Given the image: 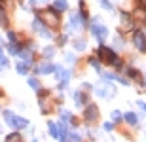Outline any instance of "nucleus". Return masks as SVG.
Returning <instances> with one entry per match:
<instances>
[{"label": "nucleus", "instance_id": "f257e3e1", "mask_svg": "<svg viewBox=\"0 0 146 142\" xmlns=\"http://www.w3.org/2000/svg\"><path fill=\"white\" fill-rule=\"evenodd\" d=\"M40 21H44L49 28H57L59 27V15H57V11H51V10L40 11Z\"/></svg>", "mask_w": 146, "mask_h": 142}, {"label": "nucleus", "instance_id": "f03ea898", "mask_svg": "<svg viewBox=\"0 0 146 142\" xmlns=\"http://www.w3.org/2000/svg\"><path fill=\"white\" fill-rule=\"evenodd\" d=\"M4 118H6V121H8V125L13 127V129H23V127L29 125L27 120H23V118L15 116L13 112H4Z\"/></svg>", "mask_w": 146, "mask_h": 142}, {"label": "nucleus", "instance_id": "7ed1b4c3", "mask_svg": "<svg viewBox=\"0 0 146 142\" xmlns=\"http://www.w3.org/2000/svg\"><path fill=\"white\" fill-rule=\"evenodd\" d=\"M99 59L103 61V63H106V65H114L116 63V53H114L110 48H104V46H101L99 48Z\"/></svg>", "mask_w": 146, "mask_h": 142}, {"label": "nucleus", "instance_id": "20e7f679", "mask_svg": "<svg viewBox=\"0 0 146 142\" xmlns=\"http://www.w3.org/2000/svg\"><path fill=\"white\" fill-rule=\"evenodd\" d=\"M91 32L97 36L99 42L106 40V36H108V30H106V27H104V25H99L97 21H93V25H91Z\"/></svg>", "mask_w": 146, "mask_h": 142}, {"label": "nucleus", "instance_id": "39448f33", "mask_svg": "<svg viewBox=\"0 0 146 142\" xmlns=\"http://www.w3.org/2000/svg\"><path fill=\"white\" fill-rule=\"evenodd\" d=\"M55 74H57V78L61 80L59 89H65L66 83H68V80H70V72H68V70H63L61 66H55Z\"/></svg>", "mask_w": 146, "mask_h": 142}, {"label": "nucleus", "instance_id": "423d86ee", "mask_svg": "<svg viewBox=\"0 0 146 142\" xmlns=\"http://www.w3.org/2000/svg\"><path fill=\"white\" fill-rule=\"evenodd\" d=\"M99 118V110L95 104H89L86 108V121H89V123H93V121H97Z\"/></svg>", "mask_w": 146, "mask_h": 142}, {"label": "nucleus", "instance_id": "0eeeda50", "mask_svg": "<svg viewBox=\"0 0 146 142\" xmlns=\"http://www.w3.org/2000/svg\"><path fill=\"white\" fill-rule=\"evenodd\" d=\"M133 42H135V46H137V49H141V51H146V36H144V32H135V38H133Z\"/></svg>", "mask_w": 146, "mask_h": 142}, {"label": "nucleus", "instance_id": "6e6552de", "mask_svg": "<svg viewBox=\"0 0 146 142\" xmlns=\"http://www.w3.org/2000/svg\"><path fill=\"white\" fill-rule=\"evenodd\" d=\"M33 28L36 30L38 34H42V36H46V38H49V36H51V32H49L48 28H46V27L42 25V21H40V19H34V23H33Z\"/></svg>", "mask_w": 146, "mask_h": 142}, {"label": "nucleus", "instance_id": "1a4fd4ad", "mask_svg": "<svg viewBox=\"0 0 146 142\" xmlns=\"http://www.w3.org/2000/svg\"><path fill=\"white\" fill-rule=\"evenodd\" d=\"M114 93H116V87H114V85H106V87L97 89V95H99V97H112Z\"/></svg>", "mask_w": 146, "mask_h": 142}, {"label": "nucleus", "instance_id": "9d476101", "mask_svg": "<svg viewBox=\"0 0 146 142\" xmlns=\"http://www.w3.org/2000/svg\"><path fill=\"white\" fill-rule=\"evenodd\" d=\"M55 70V66L51 65V63H42V65H38V70L40 74H51V72Z\"/></svg>", "mask_w": 146, "mask_h": 142}, {"label": "nucleus", "instance_id": "9b49d317", "mask_svg": "<svg viewBox=\"0 0 146 142\" xmlns=\"http://www.w3.org/2000/svg\"><path fill=\"white\" fill-rule=\"evenodd\" d=\"M53 10L55 11H65V10H68V2H66V0H55V2H53Z\"/></svg>", "mask_w": 146, "mask_h": 142}, {"label": "nucleus", "instance_id": "f8f14e48", "mask_svg": "<svg viewBox=\"0 0 146 142\" xmlns=\"http://www.w3.org/2000/svg\"><path fill=\"white\" fill-rule=\"evenodd\" d=\"M125 121L129 123V125H137V121H139V118H137V114H133V112H127V114L123 116Z\"/></svg>", "mask_w": 146, "mask_h": 142}, {"label": "nucleus", "instance_id": "ddd939ff", "mask_svg": "<svg viewBox=\"0 0 146 142\" xmlns=\"http://www.w3.org/2000/svg\"><path fill=\"white\" fill-rule=\"evenodd\" d=\"M70 25H72V28H80L82 27V17L74 13V15L70 17Z\"/></svg>", "mask_w": 146, "mask_h": 142}, {"label": "nucleus", "instance_id": "4468645a", "mask_svg": "<svg viewBox=\"0 0 146 142\" xmlns=\"http://www.w3.org/2000/svg\"><path fill=\"white\" fill-rule=\"evenodd\" d=\"M48 127H49V133H51V137H55V138H59V127L55 125L53 121H49V123H48Z\"/></svg>", "mask_w": 146, "mask_h": 142}, {"label": "nucleus", "instance_id": "2eb2a0df", "mask_svg": "<svg viewBox=\"0 0 146 142\" xmlns=\"http://www.w3.org/2000/svg\"><path fill=\"white\" fill-rule=\"evenodd\" d=\"M74 100H76V104L80 106V104H84V102H86V95L78 91V93H74Z\"/></svg>", "mask_w": 146, "mask_h": 142}, {"label": "nucleus", "instance_id": "dca6fc26", "mask_svg": "<svg viewBox=\"0 0 146 142\" xmlns=\"http://www.w3.org/2000/svg\"><path fill=\"white\" fill-rule=\"evenodd\" d=\"M40 108H42V112H49L51 110V104L48 102V98H42L40 100Z\"/></svg>", "mask_w": 146, "mask_h": 142}, {"label": "nucleus", "instance_id": "f3484780", "mask_svg": "<svg viewBox=\"0 0 146 142\" xmlns=\"http://www.w3.org/2000/svg\"><path fill=\"white\" fill-rule=\"evenodd\" d=\"M29 85H31L34 91H38V89H40V82H38L36 78H29Z\"/></svg>", "mask_w": 146, "mask_h": 142}, {"label": "nucleus", "instance_id": "a211bd4d", "mask_svg": "<svg viewBox=\"0 0 146 142\" xmlns=\"http://www.w3.org/2000/svg\"><path fill=\"white\" fill-rule=\"evenodd\" d=\"M17 72H19V74H27V72H29V66L25 65V63H19V65H17Z\"/></svg>", "mask_w": 146, "mask_h": 142}, {"label": "nucleus", "instance_id": "6ab92c4d", "mask_svg": "<svg viewBox=\"0 0 146 142\" xmlns=\"http://www.w3.org/2000/svg\"><path fill=\"white\" fill-rule=\"evenodd\" d=\"M8 49H10V53H13V55H19V51H21V49H19V46L13 44V42L10 44V48H8Z\"/></svg>", "mask_w": 146, "mask_h": 142}, {"label": "nucleus", "instance_id": "aec40b11", "mask_svg": "<svg viewBox=\"0 0 146 142\" xmlns=\"http://www.w3.org/2000/svg\"><path fill=\"white\" fill-rule=\"evenodd\" d=\"M61 118H63V121H72V114H70V112H66V110L61 112Z\"/></svg>", "mask_w": 146, "mask_h": 142}, {"label": "nucleus", "instance_id": "412c9836", "mask_svg": "<svg viewBox=\"0 0 146 142\" xmlns=\"http://www.w3.org/2000/svg\"><path fill=\"white\" fill-rule=\"evenodd\" d=\"M121 21H123V27H125V28H131V19L125 15V13L121 15Z\"/></svg>", "mask_w": 146, "mask_h": 142}, {"label": "nucleus", "instance_id": "4be33fe9", "mask_svg": "<svg viewBox=\"0 0 146 142\" xmlns=\"http://www.w3.org/2000/svg\"><path fill=\"white\" fill-rule=\"evenodd\" d=\"M74 48L82 51V49H86V42H84V40H78V42H74Z\"/></svg>", "mask_w": 146, "mask_h": 142}, {"label": "nucleus", "instance_id": "5701e85b", "mask_svg": "<svg viewBox=\"0 0 146 142\" xmlns=\"http://www.w3.org/2000/svg\"><path fill=\"white\" fill-rule=\"evenodd\" d=\"M119 120H121V114H119L118 110H114V112H112V121L116 123V121H119Z\"/></svg>", "mask_w": 146, "mask_h": 142}, {"label": "nucleus", "instance_id": "b1692460", "mask_svg": "<svg viewBox=\"0 0 146 142\" xmlns=\"http://www.w3.org/2000/svg\"><path fill=\"white\" fill-rule=\"evenodd\" d=\"M99 2H101V6H103L104 10H112V4H110L108 0H99Z\"/></svg>", "mask_w": 146, "mask_h": 142}, {"label": "nucleus", "instance_id": "393cba45", "mask_svg": "<svg viewBox=\"0 0 146 142\" xmlns=\"http://www.w3.org/2000/svg\"><path fill=\"white\" fill-rule=\"evenodd\" d=\"M0 23H2V27L8 25V19H6V15H4V11H2V10H0Z\"/></svg>", "mask_w": 146, "mask_h": 142}, {"label": "nucleus", "instance_id": "a878e982", "mask_svg": "<svg viewBox=\"0 0 146 142\" xmlns=\"http://www.w3.org/2000/svg\"><path fill=\"white\" fill-rule=\"evenodd\" d=\"M44 55L46 57H53V48H46L44 49Z\"/></svg>", "mask_w": 146, "mask_h": 142}, {"label": "nucleus", "instance_id": "bb28decb", "mask_svg": "<svg viewBox=\"0 0 146 142\" xmlns=\"http://www.w3.org/2000/svg\"><path fill=\"white\" fill-rule=\"evenodd\" d=\"M8 140H21V137H19V135H17V133H13V135H8Z\"/></svg>", "mask_w": 146, "mask_h": 142}, {"label": "nucleus", "instance_id": "cd10ccee", "mask_svg": "<svg viewBox=\"0 0 146 142\" xmlns=\"http://www.w3.org/2000/svg\"><path fill=\"white\" fill-rule=\"evenodd\" d=\"M89 65H91L93 68H97V70L101 68V66H99V61H97V59H89Z\"/></svg>", "mask_w": 146, "mask_h": 142}, {"label": "nucleus", "instance_id": "c85d7f7f", "mask_svg": "<svg viewBox=\"0 0 146 142\" xmlns=\"http://www.w3.org/2000/svg\"><path fill=\"white\" fill-rule=\"evenodd\" d=\"M127 72H129V76H131V78H137V80H141V76H139V72H137V70H133V68H131V70H127Z\"/></svg>", "mask_w": 146, "mask_h": 142}, {"label": "nucleus", "instance_id": "c756f323", "mask_svg": "<svg viewBox=\"0 0 146 142\" xmlns=\"http://www.w3.org/2000/svg\"><path fill=\"white\" fill-rule=\"evenodd\" d=\"M66 138H70V140H80V135H74V133H72V135H68Z\"/></svg>", "mask_w": 146, "mask_h": 142}, {"label": "nucleus", "instance_id": "7c9ffc66", "mask_svg": "<svg viewBox=\"0 0 146 142\" xmlns=\"http://www.w3.org/2000/svg\"><path fill=\"white\" fill-rule=\"evenodd\" d=\"M112 127H114V123H110V121H108V123H104V129H106V131H112Z\"/></svg>", "mask_w": 146, "mask_h": 142}, {"label": "nucleus", "instance_id": "2f4dec72", "mask_svg": "<svg viewBox=\"0 0 146 142\" xmlns=\"http://www.w3.org/2000/svg\"><path fill=\"white\" fill-rule=\"evenodd\" d=\"M139 106H141V108H142V110L146 112V102H142V100H139Z\"/></svg>", "mask_w": 146, "mask_h": 142}]
</instances>
